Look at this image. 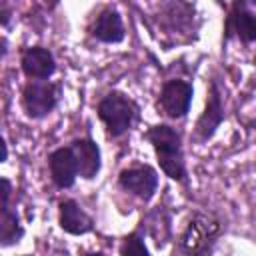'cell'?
I'll return each instance as SVG.
<instances>
[{"label":"cell","instance_id":"cell-1","mask_svg":"<svg viewBox=\"0 0 256 256\" xmlns=\"http://www.w3.org/2000/svg\"><path fill=\"white\" fill-rule=\"evenodd\" d=\"M146 138L150 140V144L156 152V158H158L162 172L172 180L184 182L186 180V166H184L180 134L172 126L158 124L146 132Z\"/></svg>","mask_w":256,"mask_h":256},{"label":"cell","instance_id":"cell-2","mask_svg":"<svg viewBox=\"0 0 256 256\" xmlns=\"http://www.w3.org/2000/svg\"><path fill=\"white\" fill-rule=\"evenodd\" d=\"M98 116L104 122L110 136H122L132 128L138 118V106L134 100L120 92H110L98 104Z\"/></svg>","mask_w":256,"mask_h":256},{"label":"cell","instance_id":"cell-3","mask_svg":"<svg viewBox=\"0 0 256 256\" xmlns=\"http://www.w3.org/2000/svg\"><path fill=\"white\" fill-rule=\"evenodd\" d=\"M220 224L204 214H194V218L186 224L180 240H178V252L184 254H208L212 252L218 236H220Z\"/></svg>","mask_w":256,"mask_h":256},{"label":"cell","instance_id":"cell-4","mask_svg":"<svg viewBox=\"0 0 256 256\" xmlns=\"http://www.w3.org/2000/svg\"><path fill=\"white\" fill-rule=\"evenodd\" d=\"M58 104V86L48 80H32L22 90V106L30 118L48 116Z\"/></svg>","mask_w":256,"mask_h":256},{"label":"cell","instance_id":"cell-5","mask_svg":"<svg viewBox=\"0 0 256 256\" xmlns=\"http://www.w3.org/2000/svg\"><path fill=\"white\" fill-rule=\"evenodd\" d=\"M192 86L184 80H168L162 86L160 98H158V106L160 110L170 116V118H182L186 116L190 102H192Z\"/></svg>","mask_w":256,"mask_h":256},{"label":"cell","instance_id":"cell-6","mask_svg":"<svg viewBox=\"0 0 256 256\" xmlns=\"http://www.w3.org/2000/svg\"><path fill=\"white\" fill-rule=\"evenodd\" d=\"M118 182L124 190L138 196L140 200L148 202L154 196L156 188H158V174H156L154 168L144 164V166H134V168L122 170Z\"/></svg>","mask_w":256,"mask_h":256},{"label":"cell","instance_id":"cell-7","mask_svg":"<svg viewBox=\"0 0 256 256\" xmlns=\"http://www.w3.org/2000/svg\"><path fill=\"white\" fill-rule=\"evenodd\" d=\"M48 166H50V176L58 188L74 186L76 176H78V162H76L72 146H64V148L54 150L48 156Z\"/></svg>","mask_w":256,"mask_h":256},{"label":"cell","instance_id":"cell-8","mask_svg":"<svg viewBox=\"0 0 256 256\" xmlns=\"http://www.w3.org/2000/svg\"><path fill=\"white\" fill-rule=\"evenodd\" d=\"M224 118V110H222V96L218 90L216 82H210V92H208V100H206V110L202 112V116L196 122V138L200 142H206L208 138L214 136L216 128L220 126Z\"/></svg>","mask_w":256,"mask_h":256},{"label":"cell","instance_id":"cell-9","mask_svg":"<svg viewBox=\"0 0 256 256\" xmlns=\"http://www.w3.org/2000/svg\"><path fill=\"white\" fill-rule=\"evenodd\" d=\"M236 34L242 42H256V14L248 10L244 0H234L228 20H226V36Z\"/></svg>","mask_w":256,"mask_h":256},{"label":"cell","instance_id":"cell-10","mask_svg":"<svg viewBox=\"0 0 256 256\" xmlns=\"http://www.w3.org/2000/svg\"><path fill=\"white\" fill-rule=\"evenodd\" d=\"M22 70L28 78H34V80L50 78L56 70V62H54L52 52L48 48H42V46L26 48L22 54Z\"/></svg>","mask_w":256,"mask_h":256},{"label":"cell","instance_id":"cell-11","mask_svg":"<svg viewBox=\"0 0 256 256\" xmlns=\"http://www.w3.org/2000/svg\"><path fill=\"white\" fill-rule=\"evenodd\" d=\"M58 224L64 232L80 236L92 230L94 222L92 218L78 206V202L74 200H62L60 202V216H58Z\"/></svg>","mask_w":256,"mask_h":256},{"label":"cell","instance_id":"cell-12","mask_svg":"<svg viewBox=\"0 0 256 256\" xmlns=\"http://www.w3.org/2000/svg\"><path fill=\"white\" fill-rule=\"evenodd\" d=\"M70 146L78 162V174L86 180H92L100 172V150L96 142L90 138H80V140H74Z\"/></svg>","mask_w":256,"mask_h":256},{"label":"cell","instance_id":"cell-13","mask_svg":"<svg viewBox=\"0 0 256 256\" xmlns=\"http://www.w3.org/2000/svg\"><path fill=\"white\" fill-rule=\"evenodd\" d=\"M194 20V8L182 0H170L160 10V24L168 30V34H174L176 30H188Z\"/></svg>","mask_w":256,"mask_h":256},{"label":"cell","instance_id":"cell-14","mask_svg":"<svg viewBox=\"0 0 256 256\" xmlns=\"http://www.w3.org/2000/svg\"><path fill=\"white\" fill-rule=\"evenodd\" d=\"M92 36L108 42V44H116L124 40V26L120 20V14L112 8H106L98 14L94 26H92Z\"/></svg>","mask_w":256,"mask_h":256},{"label":"cell","instance_id":"cell-15","mask_svg":"<svg viewBox=\"0 0 256 256\" xmlns=\"http://www.w3.org/2000/svg\"><path fill=\"white\" fill-rule=\"evenodd\" d=\"M24 236V228L18 220V214L10 210V206L2 208V220H0V244L10 246L16 244Z\"/></svg>","mask_w":256,"mask_h":256},{"label":"cell","instance_id":"cell-16","mask_svg":"<svg viewBox=\"0 0 256 256\" xmlns=\"http://www.w3.org/2000/svg\"><path fill=\"white\" fill-rule=\"evenodd\" d=\"M120 254H138V256H146L148 248L144 244V236L140 234V230L128 234L120 246Z\"/></svg>","mask_w":256,"mask_h":256},{"label":"cell","instance_id":"cell-17","mask_svg":"<svg viewBox=\"0 0 256 256\" xmlns=\"http://www.w3.org/2000/svg\"><path fill=\"white\" fill-rule=\"evenodd\" d=\"M8 200H10V182L2 178V208L8 206Z\"/></svg>","mask_w":256,"mask_h":256},{"label":"cell","instance_id":"cell-18","mask_svg":"<svg viewBox=\"0 0 256 256\" xmlns=\"http://www.w3.org/2000/svg\"><path fill=\"white\" fill-rule=\"evenodd\" d=\"M8 158V148H6V142L2 140V160H6Z\"/></svg>","mask_w":256,"mask_h":256},{"label":"cell","instance_id":"cell-19","mask_svg":"<svg viewBox=\"0 0 256 256\" xmlns=\"http://www.w3.org/2000/svg\"><path fill=\"white\" fill-rule=\"evenodd\" d=\"M46 2H50V6H56L58 4V0H46Z\"/></svg>","mask_w":256,"mask_h":256},{"label":"cell","instance_id":"cell-20","mask_svg":"<svg viewBox=\"0 0 256 256\" xmlns=\"http://www.w3.org/2000/svg\"><path fill=\"white\" fill-rule=\"evenodd\" d=\"M252 2H254V4H256V0H252Z\"/></svg>","mask_w":256,"mask_h":256}]
</instances>
